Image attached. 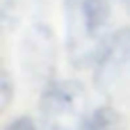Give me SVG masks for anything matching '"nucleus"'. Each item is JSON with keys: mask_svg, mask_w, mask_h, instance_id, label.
Wrapping results in <instances>:
<instances>
[{"mask_svg": "<svg viewBox=\"0 0 130 130\" xmlns=\"http://www.w3.org/2000/svg\"><path fill=\"white\" fill-rule=\"evenodd\" d=\"M66 50L75 66L96 64L107 43L110 5L105 0H66Z\"/></svg>", "mask_w": 130, "mask_h": 130, "instance_id": "f257e3e1", "label": "nucleus"}, {"mask_svg": "<svg viewBox=\"0 0 130 130\" xmlns=\"http://www.w3.org/2000/svg\"><path fill=\"white\" fill-rule=\"evenodd\" d=\"M39 121L43 130H85L89 121L85 87L75 80L50 82L39 98Z\"/></svg>", "mask_w": 130, "mask_h": 130, "instance_id": "f03ea898", "label": "nucleus"}, {"mask_svg": "<svg viewBox=\"0 0 130 130\" xmlns=\"http://www.w3.org/2000/svg\"><path fill=\"white\" fill-rule=\"evenodd\" d=\"M98 91L110 101L130 98V27L117 30L101 50L94 69Z\"/></svg>", "mask_w": 130, "mask_h": 130, "instance_id": "7ed1b4c3", "label": "nucleus"}, {"mask_svg": "<svg viewBox=\"0 0 130 130\" xmlns=\"http://www.w3.org/2000/svg\"><path fill=\"white\" fill-rule=\"evenodd\" d=\"M55 39L46 25H34L21 46V64L30 80H50L55 73Z\"/></svg>", "mask_w": 130, "mask_h": 130, "instance_id": "20e7f679", "label": "nucleus"}, {"mask_svg": "<svg viewBox=\"0 0 130 130\" xmlns=\"http://www.w3.org/2000/svg\"><path fill=\"white\" fill-rule=\"evenodd\" d=\"M85 130H126V121L112 105H103L94 114H89Z\"/></svg>", "mask_w": 130, "mask_h": 130, "instance_id": "39448f33", "label": "nucleus"}, {"mask_svg": "<svg viewBox=\"0 0 130 130\" xmlns=\"http://www.w3.org/2000/svg\"><path fill=\"white\" fill-rule=\"evenodd\" d=\"M5 130H37V126H34V121H32V119L21 117V119H14V121H11Z\"/></svg>", "mask_w": 130, "mask_h": 130, "instance_id": "423d86ee", "label": "nucleus"}, {"mask_svg": "<svg viewBox=\"0 0 130 130\" xmlns=\"http://www.w3.org/2000/svg\"><path fill=\"white\" fill-rule=\"evenodd\" d=\"M123 2H128V5H130V0H123Z\"/></svg>", "mask_w": 130, "mask_h": 130, "instance_id": "0eeeda50", "label": "nucleus"}]
</instances>
